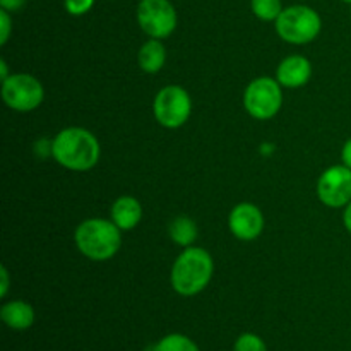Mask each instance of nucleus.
I'll use <instances>...</instances> for the list:
<instances>
[{"label":"nucleus","mask_w":351,"mask_h":351,"mask_svg":"<svg viewBox=\"0 0 351 351\" xmlns=\"http://www.w3.org/2000/svg\"><path fill=\"white\" fill-rule=\"evenodd\" d=\"M101 154L99 141L82 127L62 129L51 141V156L71 171H88L96 167Z\"/></svg>","instance_id":"f257e3e1"},{"label":"nucleus","mask_w":351,"mask_h":351,"mask_svg":"<svg viewBox=\"0 0 351 351\" xmlns=\"http://www.w3.org/2000/svg\"><path fill=\"white\" fill-rule=\"evenodd\" d=\"M215 273L211 254L202 247H185L171 266V288L180 297H195L206 290Z\"/></svg>","instance_id":"f03ea898"},{"label":"nucleus","mask_w":351,"mask_h":351,"mask_svg":"<svg viewBox=\"0 0 351 351\" xmlns=\"http://www.w3.org/2000/svg\"><path fill=\"white\" fill-rule=\"evenodd\" d=\"M74 242L82 256L103 263L115 257L122 247V230L112 219L89 218L75 228Z\"/></svg>","instance_id":"7ed1b4c3"},{"label":"nucleus","mask_w":351,"mask_h":351,"mask_svg":"<svg viewBox=\"0 0 351 351\" xmlns=\"http://www.w3.org/2000/svg\"><path fill=\"white\" fill-rule=\"evenodd\" d=\"M278 36L290 45L312 43L322 29V19L312 7L297 3L283 9L274 23Z\"/></svg>","instance_id":"20e7f679"},{"label":"nucleus","mask_w":351,"mask_h":351,"mask_svg":"<svg viewBox=\"0 0 351 351\" xmlns=\"http://www.w3.org/2000/svg\"><path fill=\"white\" fill-rule=\"evenodd\" d=\"M283 86L278 79L263 75L249 82L243 91V108L252 119L269 120L278 115L283 105Z\"/></svg>","instance_id":"39448f33"},{"label":"nucleus","mask_w":351,"mask_h":351,"mask_svg":"<svg viewBox=\"0 0 351 351\" xmlns=\"http://www.w3.org/2000/svg\"><path fill=\"white\" fill-rule=\"evenodd\" d=\"M153 112L160 125L167 127V129H178L191 119V95L182 86H165L154 98Z\"/></svg>","instance_id":"423d86ee"},{"label":"nucleus","mask_w":351,"mask_h":351,"mask_svg":"<svg viewBox=\"0 0 351 351\" xmlns=\"http://www.w3.org/2000/svg\"><path fill=\"white\" fill-rule=\"evenodd\" d=\"M137 23L149 38L165 40L178 24V14L170 0H141L137 5Z\"/></svg>","instance_id":"0eeeda50"},{"label":"nucleus","mask_w":351,"mask_h":351,"mask_svg":"<svg viewBox=\"0 0 351 351\" xmlns=\"http://www.w3.org/2000/svg\"><path fill=\"white\" fill-rule=\"evenodd\" d=\"M2 99L10 110L33 112L45 99L43 84L31 74H12L2 81Z\"/></svg>","instance_id":"6e6552de"},{"label":"nucleus","mask_w":351,"mask_h":351,"mask_svg":"<svg viewBox=\"0 0 351 351\" xmlns=\"http://www.w3.org/2000/svg\"><path fill=\"white\" fill-rule=\"evenodd\" d=\"M315 191L319 201L328 208H346L351 202V168L346 165L329 167L319 177Z\"/></svg>","instance_id":"1a4fd4ad"},{"label":"nucleus","mask_w":351,"mask_h":351,"mask_svg":"<svg viewBox=\"0 0 351 351\" xmlns=\"http://www.w3.org/2000/svg\"><path fill=\"white\" fill-rule=\"evenodd\" d=\"M228 228L235 239L252 242L264 230V215L252 202H240L230 211Z\"/></svg>","instance_id":"9d476101"},{"label":"nucleus","mask_w":351,"mask_h":351,"mask_svg":"<svg viewBox=\"0 0 351 351\" xmlns=\"http://www.w3.org/2000/svg\"><path fill=\"white\" fill-rule=\"evenodd\" d=\"M312 77V64L304 55H290L278 65L276 79L283 88L295 89L307 84Z\"/></svg>","instance_id":"9b49d317"},{"label":"nucleus","mask_w":351,"mask_h":351,"mask_svg":"<svg viewBox=\"0 0 351 351\" xmlns=\"http://www.w3.org/2000/svg\"><path fill=\"white\" fill-rule=\"evenodd\" d=\"M110 219L122 232H130L143 219V206L132 195H120L110 209Z\"/></svg>","instance_id":"f8f14e48"},{"label":"nucleus","mask_w":351,"mask_h":351,"mask_svg":"<svg viewBox=\"0 0 351 351\" xmlns=\"http://www.w3.org/2000/svg\"><path fill=\"white\" fill-rule=\"evenodd\" d=\"M0 319L3 324L14 331H26L34 324V308L33 305L24 300L5 302L0 308Z\"/></svg>","instance_id":"ddd939ff"},{"label":"nucleus","mask_w":351,"mask_h":351,"mask_svg":"<svg viewBox=\"0 0 351 351\" xmlns=\"http://www.w3.org/2000/svg\"><path fill=\"white\" fill-rule=\"evenodd\" d=\"M137 62H139V67L147 74L160 72L167 62V48H165L163 40L149 38L147 41H144L137 53Z\"/></svg>","instance_id":"4468645a"},{"label":"nucleus","mask_w":351,"mask_h":351,"mask_svg":"<svg viewBox=\"0 0 351 351\" xmlns=\"http://www.w3.org/2000/svg\"><path fill=\"white\" fill-rule=\"evenodd\" d=\"M168 233H170L171 242L180 247H191L199 237L197 225L189 216H177L171 219Z\"/></svg>","instance_id":"2eb2a0df"},{"label":"nucleus","mask_w":351,"mask_h":351,"mask_svg":"<svg viewBox=\"0 0 351 351\" xmlns=\"http://www.w3.org/2000/svg\"><path fill=\"white\" fill-rule=\"evenodd\" d=\"M153 351H201L195 341H192L189 336L180 335V332H171L161 338L156 345L153 346Z\"/></svg>","instance_id":"dca6fc26"},{"label":"nucleus","mask_w":351,"mask_h":351,"mask_svg":"<svg viewBox=\"0 0 351 351\" xmlns=\"http://www.w3.org/2000/svg\"><path fill=\"white\" fill-rule=\"evenodd\" d=\"M250 9L257 19L264 23H276L285 7L281 0H250Z\"/></svg>","instance_id":"f3484780"},{"label":"nucleus","mask_w":351,"mask_h":351,"mask_svg":"<svg viewBox=\"0 0 351 351\" xmlns=\"http://www.w3.org/2000/svg\"><path fill=\"white\" fill-rule=\"evenodd\" d=\"M233 351H267V346L261 336L254 332H243L237 338Z\"/></svg>","instance_id":"a211bd4d"},{"label":"nucleus","mask_w":351,"mask_h":351,"mask_svg":"<svg viewBox=\"0 0 351 351\" xmlns=\"http://www.w3.org/2000/svg\"><path fill=\"white\" fill-rule=\"evenodd\" d=\"M96 0H64V7L71 16H84L93 9Z\"/></svg>","instance_id":"6ab92c4d"},{"label":"nucleus","mask_w":351,"mask_h":351,"mask_svg":"<svg viewBox=\"0 0 351 351\" xmlns=\"http://www.w3.org/2000/svg\"><path fill=\"white\" fill-rule=\"evenodd\" d=\"M10 31H12V19H10V12L7 10H0V45H5L9 41Z\"/></svg>","instance_id":"aec40b11"},{"label":"nucleus","mask_w":351,"mask_h":351,"mask_svg":"<svg viewBox=\"0 0 351 351\" xmlns=\"http://www.w3.org/2000/svg\"><path fill=\"white\" fill-rule=\"evenodd\" d=\"M27 0H0V7L7 12H17L26 5Z\"/></svg>","instance_id":"412c9836"},{"label":"nucleus","mask_w":351,"mask_h":351,"mask_svg":"<svg viewBox=\"0 0 351 351\" xmlns=\"http://www.w3.org/2000/svg\"><path fill=\"white\" fill-rule=\"evenodd\" d=\"M0 278H2V283H0V295L5 297L7 291H9V271L5 266L0 267Z\"/></svg>","instance_id":"4be33fe9"},{"label":"nucleus","mask_w":351,"mask_h":351,"mask_svg":"<svg viewBox=\"0 0 351 351\" xmlns=\"http://www.w3.org/2000/svg\"><path fill=\"white\" fill-rule=\"evenodd\" d=\"M341 160H343V165H346V167L351 168V137L346 141L345 146H343Z\"/></svg>","instance_id":"5701e85b"},{"label":"nucleus","mask_w":351,"mask_h":351,"mask_svg":"<svg viewBox=\"0 0 351 351\" xmlns=\"http://www.w3.org/2000/svg\"><path fill=\"white\" fill-rule=\"evenodd\" d=\"M343 223H345V228L351 233V202L345 208V213H343Z\"/></svg>","instance_id":"b1692460"},{"label":"nucleus","mask_w":351,"mask_h":351,"mask_svg":"<svg viewBox=\"0 0 351 351\" xmlns=\"http://www.w3.org/2000/svg\"><path fill=\"white\" fill-rule=\"evenodd\" d=\"M0 72H2V75H0V77H2V81H5V79L9 77V71H7L5 60H0Z\"/></svg>","instance_id":"393cba45"},{"label":"nucleus","mask_w":351,"mask_h":351,"mask_svg":"<svg viewBox=\"0 0 351 351\" xmlns=\"http://www.w3.org/2000/svg\"><path fill=\"white\" fill-rule=\"evenodd\" d=\"M343 2H345V3H351V0H343Z\"/></svg>","instance_id":"a878e982"},{"label":"nucleus","mask_w":351,"mask_h":351,"mask_svg":"<svg viewBox=\"0 0 351 351\" xmlns=\"http://www.w3.org/2000/svg\"><path fill=\"white\" fill-rule=\"evenodd\" d=\"M149 351H153V350H149Z\"/></svg>","instance_id":"bb28decb"}]
</instances>
